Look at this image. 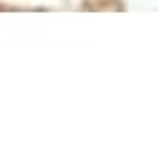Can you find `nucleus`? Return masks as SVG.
Listing matches in <instances>:
<instances>
[]
</instances>
